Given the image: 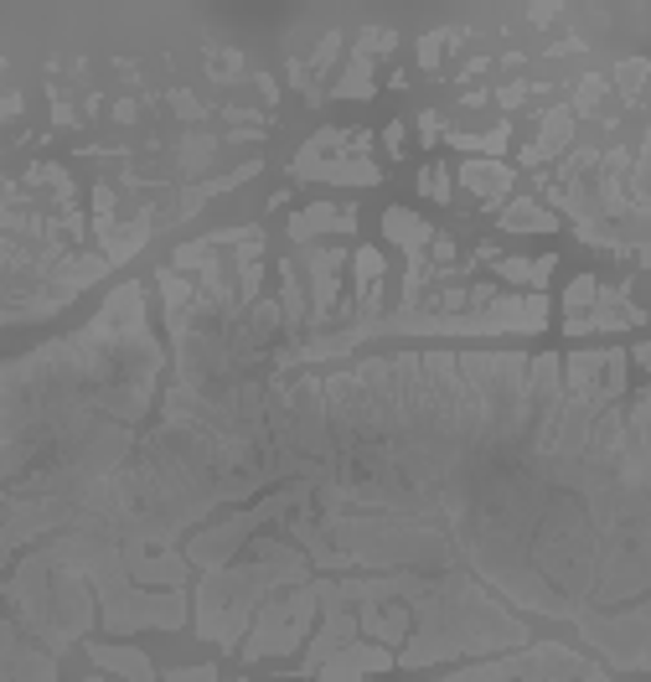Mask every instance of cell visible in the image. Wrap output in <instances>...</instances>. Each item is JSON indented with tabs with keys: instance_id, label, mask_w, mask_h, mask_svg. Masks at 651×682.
I'll return each mask as SVG.
<instances>
[{
	"instance_id": "e575fe53",
	"label": "cell",
	"mask_w": 651,
	"mask_h": 682,
	"mask_svg": "<svg viewBox=\"0 0 651 682\" xmlns=\"http://www.w3.org/2000/svg\"><path fill=\"white\" fill-rule=\"evenodd\" d=\"M140 115V109H135V104H130V98H124V104H114V119H124V124H130V119H135Z\"/></svg>"
},
{
	"instance_id": "5bb4252c",
	"label": "cell",
	"mask_w": 651,
	"mask_h": 682,
	"mask_svg": "<svg viewBox=\"0 0 651 682\" xmlns=\"http://www.w3.org/2000/svg\"><path fill=\"white\" fill-rule=\"evenodd\" d=\"M383 234L394 238L398 249H409V259H419L424 249H430L434 228L424 223V217H414V213H409V207H388V213H383Z\"/></svg>"
},
{
	"instance_id": "83f0119b",
	"label": "cell",
	"mask_w": 651,
	"mask_h": 682,
	"mask_svg": "<svg viewBox=\"0 0 651 682\" xmlns=\"http://www.w3.org/2000/svg\"><path fill=\"white\" fill-rule=\"evenodd\" d=\"M207 73H213V79H238V73H243V58H238V52H228V58H213V68H207Z\"/></svg>"
},
{
	"instance_id": "cb8c5ba5",
	"label": "cell",
	"mask_w": 651,
	"mask_h": 682,
	"mask_svg": "<svg viewBox=\"0 0 651 682\" xmlns=\"http://www.w3.org/2000/svg\"><path fill=\"white\" fill-rule=\"evenodd\" d=\"M600 98H605V79H600V73H590V79L579 83V98H574V109H579V115H594V104H600Z\"/></svg>"
},
{
	"instance_id": "30bf717a",
	"label": "cell",
	"mask_w": 651,
	"mask_h": 682,
	"mask_svg": "<svg viewBox=\"0 0 651 682\" xmlns=\"http://www.w3.org/2000/svg\"><path fill=\"white\" fill-rule=\"evenodd\" d=\"M88 657H94V667H104V672H114V678H124V682H156V667H150V657H145L140 646L94 642L88 646Z\"/></svg>"
},
{
	"instance_id": "7402d4cb",
	"label": "cell",
	"mask_w": 651,
	"mask_h": 682,
	"mask_svg": "<svg viewBox=\"0 0 651 682\" xmlns=\"http://www.w3.org/2000/svg\"><path fill=\"white\" fill-rule=\"evenodd\" d=\"M594 290H600V279H594V274H579L569 285V315H584V306H594Z\"/></svg>"
},
{
	"instance_id": "52a82bcc",
	"label": "cell",
	"mask_w": 651,
	"mask_h": 682,
	"mask_svg": "<svg viewBox=\"0 0 651 682\" xmlns=\"http://www.w3.org/2000/svg\"><path fill=\"white\" fill-rule=\"evenodd\" d=\"M341 264H347L341 249H311V254H305V270H311V306H305L311 321H305V326H326L336 315V285H341L336 270H341Z\"/></svg>"
},
{
	"instance_id": "d4e9b609",
	"label": "cell",
	"mask_w": 651,
	"mask_h": 682,
	"mask_svg": "<svg viewBox=\"0 0 651 682\" xmlns=\"http://www.w3.org/2000/svg\"><path fill=\"white\" fill-rule=\"evenodd\" d=\"M439 52H445V32H430V37L419 41V62H424L430 73H439Z\"/></svg>"
},
{
	"instance_id": "ba28073f",
	"label": "cell",
	"mask_w": 651,
	"mask_h": 682,
	"mask_svg": "<svg viewBox=\"0 0 651 682\" xmlns=\"http://www.w3.org/2000/svg\"><path fill=\"white\" fill-rule=\"evenodd\" d=\"M394 667V651H383V646H367V642H347L336 657L316 667L321 682H357L367 678V672H388Z\"/></svg>"
},
{
	"instance_id": "f546056e",
	"label": "cell",
	"mask_w": 651,
	"mask_h": 682,
	"mask_svg": "<svg viewBox=\"0 0 651 682\" xmlns=\"http://www.w3.org/2000/svg\"><path fill=\"white\" fill-rule=\"evenodd\" d=\"M177 115L181 119H202V104L192 94H177Z\"/></svg>"
},
{
	"instance_id": "f1b7e54d",
	"label": "cell",
	"mask_w": 651,
	"mask_h": 682,
	"mask_svg": "<svg viewBox=\"0 0 651 682\" xmlns=\"http://www.w3.org/2000/svg\"><path fill=\"white\" fill-rule=\"evenodd\" d=\"M430 259H434V264H450L455 243H450V238H430Z\"/></svg>"
},
{
	"instance_id": "d6986e66",
	"label": "cell",
	"mask_w": 651,
	"mask_h": 682,
	"mask_svg": "<svg viewBox=\"0 0 651 682\" xmlns=\"http://www.w3.org/2000/svg\"><path fill=\"white\" fill-rule=\"evenodd\" d=\"M615 83L626 88V98H631V104H641V83H647V62H641V58L620 62V68H615Z\"/></svg>"
},
{
	"instance_id": "5b68a950",
	"label": "cell",
	"mask_w": 651,
	"mask_h": 682,
	"mask_svg": "<svg viewBox=\"0 0 651 682\" xmlns=\"http://www.w3.org/2000/svg\"><path fill=\"white\" fill-rule=\"evenodd\" d=\"M574 625H579V636L590 646H600L615 667L647 672V605H631V610H620V615H594V610H584Z\"/></svg>"
},
{
	"instance_id": "836d02e7",
	"label": "cell",
	"mask_w": 651,
	"mask_h": 682,
	"mask_svg": "<svg viewBox=\"0 0 651 682\" xmlns=\"http://www.w3.org/2000/svg\"><path fill=\"white\" fill-rule=\"evenodd\" d=\"M626 357H631L636 368H647V362H651V347H647V342H641V347H631V351H626Z\"/></svg>"
},
{
	"instance_id": "4316f807",
	"label": "cell",
	"mask_w": 651,
	"mask_h": 682,
	"mask_svg": "<svg viewBox=\"0 0 651 682\" xmlns=\"http://www.w3.org/2000/svg\"><path fill=\"white\" fill-rule=\"evenodd\" d=\"M166 682H217V667H171Z\"/></svg>"
},
{
	"instance_id": "ffe728a7",
	"label": "cell",
	"mask_w": 651,
	"mask_h": 682,
	"mask_svg": "<svg viewBox=\"0 0 651 682\" xmlns=\"http://www.w3.org/2000/svg\"><path fill=\"white\" fill-rule=\"evenodd\" d=\"M507 140H513L507 135V124H496L492 135H455V145H460V151H486V156H496Z\"/></svg>"
},
{
	"instance_id": "9c48e42d",
	"label": "cell",
	"mask_w": 651,
	"mask_h": 682,
	"mask_svg": "<svg viewBox=\"0 0 651 682\" xmlns=\"http://www.w3.org/2000/svg\"><path fill=\"white\" fill-rule=\"evenodd\" d=\"M326 621H321V631L311 636V651H305V662H300V678H316V667L326 662V657H336L347 642H357V615L352 610H321Z\"/></svg>"
},
{
	"instance_id": "ac0fdd59",
	"label": "cell",
	"mask_w": 651,
	"mask_h": 682,
	"mask_svg": "<svg viewBox=\"0 0 651 682\" xmlns=\"http://www.w3.org/2000/svg\"><path fill=\"white\" fill-rule=\"evenodd\" d=\"M373 94V62L367 58H352L347 73L336 79V98H367Z\"/></svg>"
},
{
	"instance_id": "2e32d148",
	"label": "cell",
	"mask_w": 651,
	"mask_h": 682,
	"mask_svg": "<svg viewBox=\"0 0 651 682\" xmlns=\"http://www.w3.org/2000/svg\"><path fill=\"white\" fill-rule=\"evenodd\" d=\"M460 181H466L481 202H502L507 187H513V171L496 166V160H466V166H460Z\"/></svg>"
},
{
	"instance_id": "277c9868",
	"label": "cell",
	"mask_w": 651,
	"mask_h": 682,
	"mask_svg": "<svg viewBox=\"0 0 651 682\" xmlns=\"http://www.w3.org/2000/svg\"><path fill=\"white\" fill-rule=\"evenodd\" d=\"M316 585L305 579V585H290V589H275L269 600L258 605V621L249 625V636H243V657L249 662H264V657H285V651H296L305 642V631L316 621Z\"/></svg>"
},
{
	"instance_id": "603a6c76",
	"label": "cell",
	"mask_w": 651,
	"mask_h": 682,
	"mask_svg": "<svg viewBox=\"0 0 651 682\" xmlns=\"http://www.w3.org/2000/svg\"><path fill=\"white\" fill-rule=\"evenodd\" d=\"M419 187H424V196H434V202H450V171H445V166H424Z\"/></svg>"
},
{
	"instance_id": "3957f363",
	"label": "cell",
	"mask_w": 651,
	"mask_h": 682,
	"mask_svg": "<svg viewBox=\"0 0 651 682\" xmlns=\"http://www.w3.org/2000/svg\"><path fill=\"white\" fill-rule=\"evenodd\" d=\"M434 682H611L594 662H584L579 651L558 642H538L522 646L502 662H481L466 667V672H450V678H434Z\"/></svg>"
},
{
	"instance_id": "7a4b0ae2",
	"label": "cell",
	"mask_w": 651,
	"mask_h": 682,
	"mask_svg": "<svg viewBox=\"0 0 651 682\" xmlns=\"http://www.w3.org/2000/svg\"><path fill=\"white\" fill-rule=\"evenodd\" d=\"M311 579V559L296 543L279 538H254L243 564L207 569L197 585V636L238 651V642L249 636V615L254 605H264L275 589L305 585Z\"/></svg>"
},
{
	"instance_id": "6da1fadb",
	"label": "cell",
	"mask_w": 651,
	"mask_h": 682,
	"mask_svg": "<svg viewBox=\"0 0 651 682\" xmlns=\"http://www.w3.org/2000/svg\"><path fill=\"white\" fill-rule=\"evenodd\" d=\"M414 631L403 651L394 657V667H434L450 662L460 651L486 657V651H513V646H533L528 625L507 615V605H496L486 589L475 585V574L466 569H445V574H424V589L414 600Z\"/></svg>"
},
{
	"instance_id": "e0dca14e",
	"label": "cell",
	"mask_w": 651,
	"mask_h": 682,
	"mask_svg": "<svg viewBox=\"0 0 651 682\" xmlns=\"http://www.w3.org/2000/svg\"><path fill=\"white\" fill-rule=\"evenodd\" d=\"M502 228H507V234H558V217L543 213V207L528 202V196H517L513 207L502 213Z\"/></svg>"
},
{
	"instance_id": "8d00e7d4",
	"label": "cell",
	"mask_w": 651,
	"mask_h": 682,
	"mask_svg": "<svg viewBox=\"0 0 651 682\" xmlns=\"http://www.w3.org/2000/svg\"><path fill=\"white\" fill-rule=\"evenodd\" d=\"M88 682H109V678H88Z\"/></svg>"
},
{
	"instance_id": "9a60e30c",
	"label": "cell",
	"mask_w": 651,
	"mask_h": 682,
	"mask_svg": "<svg viewBox=\"0 0 651 682\" xmlns=\"http://www.w3.org/2000/svg\"><path fill=\"white\" fill-rule=\"evenodd\" d=\"M569 135H574L569 104H564V109H548V115H543V135H538V145L522 151V166H543L548 156H558V145H564Z\"/></svg>"
},
{
	"instance_id": "d590c367",
	"label": "cell",
	"mask_w": 651,
	"mask_h": 682,
	"mask_svg": "<svg viewBox=\"0 0 651 682\" xmlns=\"http://www.w3.org/2000/svg\"><path fill=\"white\" fill-rule=\"evenodd\" d=\"M528 16H533V21H553V16H558V5H533Z\"/></svg>"
},
{
	"instance_id": "8992f818",
	"label": "cell",
	"mask_w": 651,
	"mask_h": 682,
	"mask_svg": "<svg viewBox=\"0 0 651 682\" xmlns=\"http://www.w3.org/2000/svg\"><path fill=\"white\" fill-rule=\"evenodd\" d=\"M0 682H58V662L37 651L11 621H0Z\"/></svg>"
},
{
	"instance_id": "4dcf8cb0",
	"label": "cell",
	"mask_w": 651,
	"mask_h": 682,
	"mask_svg": "<svg viewBox=\"0 0 651 682\" xmlns=\"http://www.w3.org/2000/svg\"><path fill=\"white\" fill-rule=\"evenodd\" d=\"M383 145H388V156H403V151H398V145H403V124H388V130H383Z\"/></svg>"
},
{
	"instance_id": "d6a6232c",
	"label": "cell",
	"mask_w": 651,
	"mask_h": 682,
	"mask_svg": "<svg viewBox=\"0 0 651 682\" xmlns=\"http://www.w3.org/2000/svg\"><path fill=\"white\" fill-rule=\"evenodd\" d=\"M419 135H424V140L439 135V115H424V119H419Z\"/></svg>"
},
{
	"instance_id": "8fae6325",
	"label": "cell",
	"mask_w": 651,
	"mask_h": 682,
	"mask_svg": "<svg viewBox=\"0 0 651 682\" xmlns=\"http://www.w3.org/2000/svg\"><path fill=\"white\" fill-rule=\"evenodd\" d=\"M326 228L352 234V228H357V207H341V213H336L331 202H316V207H305V213L290 217V238H296V243H316Z\"/></svg>"
},
{
	"instance_id": "4fadbf2b",
	"label": "cell",
	"mask_w": 651,
	"mask_h": 682,
	"mask_svg": "<svg viewBox=\"0 0 651 682\" xmlns=\"http://www.w3.org/2000/svg\"><path fill=\"white\" fill-rule=\"evenodd\" d=\"M94 238H99V254L109 259V264H130V259L145 249V238H150V217H135V223H109V228H94Z\"/></svg>"
},
{
	"instance_id": "484cf974",
	"label": "cell",
	"mask_w": 651,
	"mask_h": 682,
	"mask_svg": "<svg viewBox=\"0 0 651 682\" xmlns=\"http://www.w3.org/2000/svg\"><path fill=\"white\" fill-rule=\"evenodd\" d=\"M336 52H341V32H326V41L316 47V68H311V73H331Z\"/></svg>"
},
{
	"instance_id": "44dd1931",
	"label": "cell",
	"mask_w": 651,
	"mask_h": 682,
	"mask_svg": "<svg viewBox=\"0 0 651 682\" xmlns=\"http://www.w3.org/2000/svg\"><path fill=\"white\" fill-rule=\"evenodd\" d=\"M394 32L388 26H367L362 37H357V58H367V52H394Z\"/></svg>"
},
{
	"instance_id": "7c38bea8",
	"label": "cell",
	"mask_w": 651,
	"mask_h": 682,
	"mask_svg": "<svg viewBox=\"0 0 651 682\" xmlns=\"http://www.w3.org/2000/svg\"><path fill=\"white\" fill-rule=\"evenodd\" d=\"M296 176H305V181H336V187H373L377 166H367V160H296Z\"/></svg>"
},
{
	"instance_id": "1f68e13d",
	"label": "cell",
	"mask_w": 651,
	"mask_h": 682,
	"mask_svg": "<svg viewBox=\"0 0 651 682\" xmlns=\"http://www.w3.org/2000/svg\"><path fill=\"white\" fill-rule=\"evenodd\" d=\"M522 98H528V88H522V83H513V88H502V104H507V109H517Z\"/></svg>"
}]
</instances>
